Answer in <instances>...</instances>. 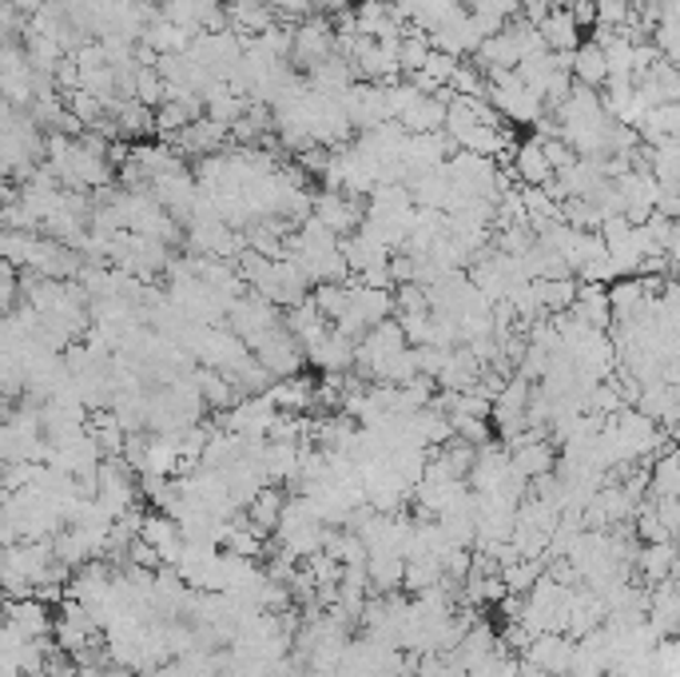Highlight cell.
<instances>
[{
    "mask_svg": "<svg viewBox=\"0 0 680 677\" xmlns=\"http://www.w3.org/2000/svg\"><path fill=\"white\" fill-rule=\"evenodd\" d=\"M513 176L522 179L525 188H550L553 179H557V171H553L550 156H545V144L542 136L537 139H525V144H517V156H513Z\"/></svg>",
    "mask_w": 680,
    "mask_h": 677,
    "instance_id": "obj_3",
    "label": "cell"
},
{
    "mask_svg": "<svg viewBox=\"0 0 680 677\" xmlns=\"http://www.w3.org/2000/svg\"><path fill=\"white\" fill-rule=\"evenodd\" d=\"M573 80L593 92H601L609 84V56H605V49L597 40H585L582 49L573 52Z\"/></svg>",
    "mask_w": 680,
    "mask_h": 677,
    "instance_id": "obj_6",
    "label": "cell"
},
{
    "mask_svg": "<svg viewBox=\"0 0 680 677\" xmlns=\"http://www.w3.org/2000/svg\"><path fill=\"white\" fill-rule=\"evenodd\" d=\"M533 288H537V299H542V308L550 311V315H562V311H569L573 303H577V283H573V275L565 279H533Z\"/></svg>",
    "mask_w": 680,
    "mask_h": 677,
    "instance_id": "obj_8",
    "label": "cell"
},
{
    "mask_svg": "<svg viewBox=\"0 0 680 677\" xmlns=\"http://www.w3.org/2000/svg\"><path fill=\"white\" fill-rule=\"evenodd\" d=\"M537 32H542V40L550 44V52H577L585 44L582 24H577L573 9H550L542 24H537Z\"/></svg>",
    "mask_w": 680,
    "mask_h": 677,
    "instance_id": "obj_5",
    "label": "cell"
},
{
    "mask_svg": "<svg viewBox=\"0 0 680 677\" xmlns=\"http://www.w3.org/2000/svg\"><path fill=\"white\" fill-rule=\"evenodd\" d=\"M637 570L645 574V582L661 586V582L680 574V546L677 542H645L637 550Z\"/></svg>",
    "mask_w": 680,
    "mask_h": 677,
    "instance_id": "obj_4",
    "label": "cell"
},
{
    "mask_svg": "<svg viewBox=\"0 0 680 677\" xmlns=\"http://www.w3.org/2000/svg\"><path fill=\"white\" fill-rule=\"evenodd\" d=\"M573 654H577V642L569 634H537L522 657L530 666L545 669V674H569Z\"/></svg>",
    "mask_w": 680,
    "mask_h": 677,
    "instance_id": "obj_1",
    "label": "cell"
},
{
    "mask_svg": "<svg viewBox=\"0 0 680 677\" xmlns=\"http://www.w3.org/2000/svg\"><path fill=\"white\" fill-rule=\"evenodd\" d=\"M283 510H286V494L271 482V487L259 490V498L247 507V518L255 522L259 534H271V530H279V522H283Z\"/></svg>",
    "mask_w": 680,
    "mask_h": 677,
    "instance_id": "obj_7",
    "label": "cell"
},
{
    "mask_svg": "<svg viewBox=\"0 0 680 677\" xmlns=\"http://www.w3.org/2000/svg\"><path fill=\"white\" fill-rule=\"evenodd\" d=\"M9 626L20 637H49L56 634V622H52V606L44 597H9Z\"/></svg>",
    "mask_w": 680,
    "mask_h": 677,
    "instance_id": "obj_2",
    "label": "cell"
}]
</instances>
